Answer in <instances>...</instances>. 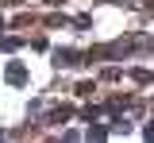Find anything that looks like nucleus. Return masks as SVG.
Segmentation results:
<instances>
[{"label":"nucleus","mask_w":154,"mask_h":143,"mask_svg":"<svg viewBox=\"0 0 154 143\" xmlns=\"http://www.w3.org/2000/svg\"><path fill=\"white\" fill-rule=\"evenodd\" d=\"M81 50H73V46H58L54 50V66H81Z\"/></svg>","instance_id":"nucleus-1"},{"label":"nucleus","mask_w":154,"mask_h":143,"mask_svg":"<svg viewBox=\"0 0 154 143\" xmlns=\"http://www.w3.org/2000/svg\"><path fill=\"white\" fill-rule=\"evenodd\" d=\"M0 31H4V20H0Z\"/></svg>","instance_id":"nucleus-8"},{"label":"nucleus","mask_w":154,"mask_h":143,"mask_svg":"<svg viewBox=\"0 0 154 143\" xmlns=\"http://www.w3.org/2000/svg\"><path fill=\"white\" fill-rule=\"evenodd\" d=\"M69 116H73V108H69V104H62V108H54V112L46 116V124H66Z\"/></svg>","instance_id":"nucleus-3"},{"label":"nucleus","mask_w":154,"mask_h":143,"mask_svg":"<svg viewBox=\"0 0 154 143\" xmlns=\"http://www.w3.org/2000/svg\"><path fill=\"white\" fill-rule=\"evenodd\" d=\"M8 81H12V85H23V81H27V70H23L19 62H12V66H8Z\"/></svg>","instance_id":"nucleus-2"},{"label":"nucleus","mask_w":154,"mask_h":143,"mask_svg":"<svg viewBox=\"0 0 154 143\" xmlns=\"http://www.w3.org/2000/svg\"><path fill=\"white\" fill-rule=\"evenodd\" d=\"M19 46H23V39H12V35L0 39V50H19Z\"/></svg>","instance_id":"nucleus-5"},{"label":"nucleus","mask_w":154,"mask_h":143,"mask_svg":"<svg viewBox=\"0 0 154 143\" xmlns=\"http://www.w3.org/2000/svg\"><path fill=\"white\" fill-rule=\"evenodd\" d=\"M143 135H146V139H154V124H146V128H143Z\"/></svg>","instance_id":"nucleus-7"},{"label":"nucleus","mask_w":154,"mask_h":143,"mask_svg":"<svg viewBox=\"0 0 154 143\" xmlns=\"http://www.w3.org/2000/svg\"><path fill=\"white\" fill-rule=\"evenodd\" d=\"M104 135H108L104 124H89V139H104Z\"/></svg>","instance_id":"nucleus-4"},{"label":"nucleus","mask_w":154,"mask_h":143,"mask_svg":"<svg viewBox=\"0 0 154 143\" xmlns=\"http://www.w3.org/2000/svg\"><path fill=\"white\" fill-rule=\"evenodd\" d=\"M131 78H135V81H143V85H146V81H150V70H131Z\"/></svg>","instance_id":"nucleus-6"},{"label":"nucleus","mask_w":154,"mask_h":143,"mask_svg":"<svg viewBox=\"0 0 154 143\" xmlns=\"http://www.w3.org/2000/svg\"><path fill=\"white\" fill-rule=\"evenodd\" d=\"M54 4H62V0H54Z\"/></svg>","instance_id":"nucleus-9"}]
</instances>
